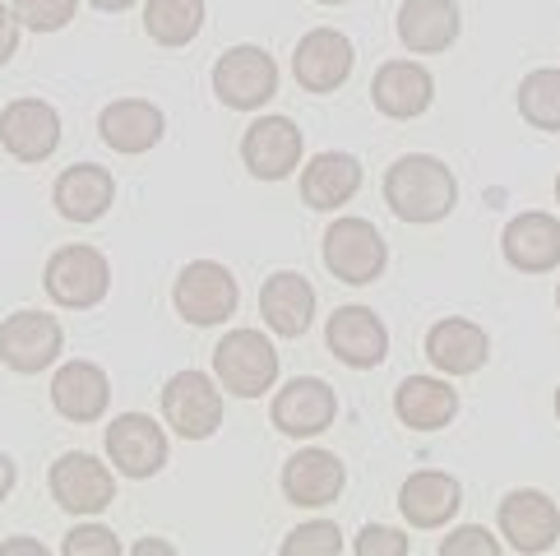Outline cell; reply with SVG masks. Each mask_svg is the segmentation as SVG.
Instances as JSON below:
<instances>
[{
    "instance_id": "1",
    "label": "cell",
    "mask_w": 560,
    "mask_h": 556,
    "mask_svg": "<svg viewBox=\"0 0 560 556\" xmlns=\"http://www.w3.org/2000/svg\"><path fill=\"white\" fill-rule=\"evenodd\" d=\"M385 205L394 209L398 223H440L458 205V176L435 153H404L385 172Z\"/></svg>"
},
{
    "instance_id": "2",
    "label": "cell",
    "mask_w": 560,
    "mask_h": 556,
    "mask_svg": "<svg viewBox=\"0 0 560 556\" xmlns=\"http://www.w3.org/2000/svg\"><path fill=\"white\" fill-rule=\"evenodd\" d=\"M213 381L232 399H259L278 381V348L259 329H228L213 348Z\"/></svg>"
},
{
    "instance_id": "3",
    "label": "cell",
    "mask_w": 560,
    "mask_h": 556,
    "mask_svg": "<svg viewBox=\"0 0 560 556\" xmlns=\"http://www.w3.org/2000/svg\"><path fill=\"white\" fill-rule=\"evenodd\" d=\"M43 288H47V297L56 306L93 311L112 292V265H107V255L97 246L74 242V246L51 251V260L43 269Z\"/></svg>"
},
{
    "instance_id": "4",
    "label": "cell",
    "mask_w": 560,
    "mask_h": 556,
    "mask_svg": "<svg viewBox=\"0 0 560 556\" xmlns=\"http://www.w3.org/2000/svg\"><path fill=\"white\" fill-rule=\"evenodd\" d=\"M172 302L176 315L195 329H209V325H223L242 306V288L228 265L218 260H190L182 274H176V288H172Z\"/></svg>"
},
{
    "instance_id": "5",
    "label": "cell",
    "mask_w": 560,
    "mask_h": 556,
    "mask_svg": "<svg viewBox=\"0 0 560 556\" xmlns=\"http://www.w3.org/2000/svg\"><path fill=\"white\" fill-rule=\"evenodd\" d=\"M389 265V242L380 236L375 223L366 218H334L329 232H325V269L338 278V283H352V288H366L375 283Z\"/></svg>"
},
{
    "instance_id": "6",
    "label": "cell",
    "mask_w": 560,
    "mask_h": 556,
    "mask_svg": "<svg viewBox=\"0 0 560 556\" xmlns=\"http://www.w3.org/2000/svg\"><path fill=\"white\" fill-rule=\"evenodd\" d=\"M163 422L186 441H209L223 427V385L205 371H176L163 385Z\"/></svg>"
},
{
    "instance_id": "7",
    "label": "cell",
    "mask_w": 560,
    "mask_h": 556,
    "mask_svg": "<svg viewBox=\"0 0 560 556\" xmlns=\"http://www.w3.org/2000/svg\"><path fill=\"white\" fill-rule=\"evenodd\" d=\"M213 93L232 112H259L278 93V66L265 47H228L213 66Z\"/></svg>"
},
{
    "instance_id": "8",
    "label": "cell",
    "mask_w": 560,
    "mask_h": 556,
    "mask_svg": "<svg viewBox=\"0 0 560 556\" xmlns=\"http://www.w3.org/2000/svg\"><path fill=\"white\" fill-rule=\"evenodd\" d=\"M500 538L518 556H542L560 543V506L537 487H514L495 510Z\"/></svg>"
},
{
    "instance_id": "9",
    "label": "cell",
    "mask_w": 560,
    "mask_h": 556,
    "mask_svg": "<svg viewBox=\"0 0 560 556\" xmlns=\"http://www.w3.org/2000/svg\"><path fill=\"white\" fill-rule=\"evenodd\" d=\"M47 487H51V501L66 514H79V520L84 514H103L116 501V473L97 454H84V450L61 454L47 473Z\"/></svg>"
},
{
    "instance_id": "10",
    "label": "cell",
    "mask_w": 560,
    "mask_h": 556,
    "mask_svg": "<svg viewBox=\"0 0 560 556\" xmlns=\"http://www.w3.org/2000/svg\"><path fill=\"white\" fill-rule=\"evenodd\" d=\"M66 348V329L47 311H14L0 325V362L19 375L47 371Z\"/></svg>"
},
{
    "instance_id": "11",
    "label": "cell",
    "mask_w": 560,
    "mask_h": 556,
    "mask_svg": "<svg viewBox=\"0 0 560 556\" xmlns=\"http://www.w3.org/2000/svg\"><path fill=\"white\" fill-rule=\"evenodd\" d=\"M107 460L121 478L144 483L167 468V431L149 413H116V422L107 427Z\"/></svg>"
},
{
    "instance_id": "12",
    "label": "cell",
    "mask_w": 560,
    "mask_h": 556,
    "mask_svg": "<svg viewBox=\"0 0 560 556\" xmlns=\"http://www.w3.org/2000/svg\"><path fill=\"white\" fill-rule=\"evenodd\" d=\"M0 144L14 163H47L61 149V112L43 97H14L0 112Z\"/></svg>"
},
{
    "instance_id": "13",
    "label": "cell",
    "mask_w": 560,
    "mask_h": 556,
    "mask_svg": "<svg viewBox=\"0 0 560 556\" xmlns=\"http://www.w3.org/2000/svg\"><path fill=\"white\" fill-rule=\"evenodd\" d=\"M302 153H306V139L288 116H259L242 135V163L259 182H288L302 167Z\"/></svg>"
},
{
    "instance_id": "14",
    "label": "cell",
    "mask_w": 560,
    "mask_h": 556,
    "mask_svg": "<svg viewBox=\"0 0 560 556\" xmlns=\"http://www.w3.org/2000/svg\"><path fill=\"white\" fill-rule=\"evenodd\" d=\"M269 417H273V427L283 431V436L306 441V436H319V431L334 427L338 394H334L329 381H319V375H296V381H288L283 390L273 394Z\"/></svg>"
},
{
    "instance_id": "15",
    "label": "cell",
    "mask_w": 560,
    "mask_h": 556,
    "mask_svg": "<svg viewBox=\"0 0 560 556\" xmlns=\"http://www.w3.org/2000/svg\"><path fill=\"white\" fill-rule=\"evenodd\" d=\"M352 66H357V51L348 43V33H338V28H311L292 51V74L302 84V93L343 89Z\"/></svg>"
},
{
    "instance_id": "16",
    "label": "cell",
    "mask_w": 560,
    "mask_h": 556,
    "mask_svg": "<svg viewBox=\"0 0 560 556\" xmlns=\"http://www.w3.org/2000/svg\"><path fill=\"white\" fill-rule=\"evenodd\" d=\"M325 344L343 367L375 371L389 357V329L371 306H338L325 325Z\"/></svg>"
},
{
    "instance_id": "17",
    "label": "cell",
    "mask_w": 560,
    "mask_h": 556,
    "mask_svg": "<svg viewBox=\"0 0 560 556\" xmlns=\"http://www.w3.org/2000/svg\"><path fill=\"white\" fill-rule=\"evenodd\" d=\"M348 487V468L334 450H296L292 460L283 464V496L302 510H319V506H334Z\"/></svg>"
},
{
    "instance_id": "18",
    "label": "cell",
    "mask_w": 560,
    "mask_h": 556,
    "mask_svg": "<svg viewBox=\"0 0 560 556\" xmlns=\"http://www.w3.org/2000/svg\"><path fill=\"white\" fill-rule=\"evenodd\" d=\"M500 251H505V265L518 274H551L560 269V218L528 209L505 223L500 236Z\"/></svg>"
},
{
    "instance_id": "19",
    "label": "cell",
    "mask_w": 560,
    "mask_h": 556,
    "mask_svg": "<svg viewBox=\"0 0 560 556\" xmlns=\"http://www.w3.org/2000/svg\"><path fill=\"white\" fill-rule=\"evenodd\" d=\"M97 130H103L107 149L126 153V158H139V153H149L153 144H163L167 116H163V107H153L149 97H116V103H107L103 116H97Z\"/></svg>"
},
{
    "instance_id": "20",
    "label": "cell",
    "mask_w": 560,
    "mask_h": 556,
    "mask_svg": "<svg viewBox=\"0 0 560 556\" xmlns=\"http://www.w3.org/2000/svg\"><path fill=\"white\" fill-rule=\"evenodd\" d=\"M51 408L61 413L66 422H79V427L97 422V417L112 408V381H107V371L97 367V362H84V357L66 362L61 371L51 375Z\"/></svg>"
},
{
    "instance_id": "21",
    "label": "cell",
    "mask_w": 560,
    "mask_h": 556,
    "mask_svg": "<svg viewBox=\"0 0 560 556\" xmlns=\"http://www.w3.org/2000/svg\"><path fill=\"white\" fill-rule=\"evenodd\" d=\"M371 103L389 121H412L435 103V79L417 61H385L371 79Z\"/></svg>"
},
{
    "instance_id": "22",
    "label": "cell",
    "mask_w": 560,
    "mask_h": 556,
    "mask_svg": "<svg viewBox=\"0 0 560 556\" xmlns=\"http://www.w3.org/2000/svg\"><path fill=\"white\" fill-rule=\"evenodd\" d=\"M427 357L440 375H477L491 357V339L477 321L464 315H445L427 329Z\"/></svg>"
},
{
    "instance_id": "23",
    "label": "cell",
    "mask_w": 560,
    "mask_h": 556,
    "mask_svg": "<svg viewBox=\"0 0 560 556\" xmlns=\"http://www.w3.org/2000/svg\"><path fill=\"white\" fill-rule=\"evenodd\" d=\"M116 200V176L112 167H97V163H74L56 176L51 186V205L66 223H97Z\"/></svg>"
},
{
    "instance_id": "24",
    "label": "cell",
    "mask_w": 560,
    "mask_h": 556,
    "mask_svg": "<svg viewBox=\"0 0 560 556\" xmlns=\"http://www.w3.org/2000/svg\"><path fill=\"white\" fill-rule=\"evenodd\" d=\"M259 315H265V325L278 334V339H302L315 321L311 278L292 274V269H278L273 278H265V288H259Z\"/></svg>"
},
{
    "instance_id": "25",
    "label": "cell",
    "mask_w": 560,
    "mask_h": 556,
    "mask_svg": "<svg viewBox=\"0 0 560 556\" xmlns=\"http://www.w3.org/2000/svg\"><path fill=\"white\" fill-rule=\"evenodd\" d=\"M458 28H464V14L454 0H404L398 5V43L412 56L450 51L458 43Z\"/></svg>"
},
{
    "instance_id": "26",
    "label": "cell",
    "mask_w": 560,
    "mask_h": 556,
    "mask_svg": "<svg viewBox=\"0 0 560 556\" xmlns=\"http://www.w3.org/2000/svg\"><path fill=\"white\" fill-rule=\"evenodd\" d=\"M458 506H464V487H458L454 473H440V468H422L398 487V510L412 529H445Z\"/></svg>"
},
{
    "instance_id": "27",
    "label": "cell",
    "mask_w": 560,
    "mask_h": 556,
    "mask_svg": "<svg viewBox=\"0 0 560 556\" xmlns=\"http://www.w3.org/2000/svg\"><path fill=\"white\" fill-rule=\"evenodd\" d=\"M357 190H362V163H357L352 153L325 149L302 167V205L315 213L343 209Z\"/></svg>"
},
{
    "instance_id": "28",
    "label": "cell",
    "mask_w": 560,
    "mask_h": 556,
    "mask_svg": "<svg viewBox=\"0 0 560 556\" xmlns=\"http://www.w3.org/2000/svg\"><path fill=\"white\" fill-rule=\"evenodd\" d=\"M394 413H398V422L412 431H440L454 422L458 390L450 381H440V375H408V381L394 390Z\"/></svg>"
},
{
    "instance_id": "29",
    "label": "cell",
    "mask_w": 560,
    "mask_h": 556,
    "mask_svg": "<svg viewBox=\"0 0 560 556\" xmlns=\"http://www.w3.org/2000/svg\"><path fill=\"white\" fill-rule=\"evenodd\" d=\"M205 28V0H144V33L158 47H186Z\"/></svg>"
},
{
    "instance_id": "30",
    "label": "cell",
    "mask_w": 560,
    "mask_h": 556,
    "mask_svg": "<svg viewBox=\"0 0 560 556\" xmlns=\"http://www.w3.org/2000/svg\"><path fill=\"white\" fill-rule=\"evenodd\" d=\"M518 112H524L528 126L560 135V70H528L524 84H518Z\"/></svg>"
},
{
    "instance_id": "31",
    "label": "cell",
    "mask_w": 560,
    "mask_h": 556,
    "mask_svg": "<svg viewBox=\"0 0 560 556\" xmlns=\"http://www.w3.org/2000/svg\"><path fill=\"white\" fill-rule=\"evenodd\" d=\"M278 552L283 556H338L343 552V533H338V524H329V520H311L302 529H292Z\"/></svg>"
},
{
    "instance_id": "32",
    "label": "cell",
    "mask_w": 560,
    "mask_h": 556,
    "mask_svg": "<svg viewBox=\"0 0 560 556\" xmlns=\"http://www.w3.org/2000/svg\"><path fill=\"white\" fill-rule=\"evenodd\" d=\"M19 24L33 28V33H61L70 28V19L79 10V0H10Z\"/></svg>"
},
{
    "instance_id": "33",
    "label": "cell",
    "mask_w": 560,
    "mask_h": 556,
    "mask_svg": "<svg viewBox=\"0 0 560 556\" xmlns=\"http://www.w3.org/2000/svg\"><path fill=\"white\" fill-rule=\"evenodd\" d=\"M500 543L495 533H487L482 524H458L450 529V538L440 543V556H500Z\"/></svg>"
},
{
    "instance_id": "34",
    "label": "cell",
    "mask_w": 560,
    "mask_h": 556,
    "mask_svg": "<svg viewBox=\"0 0 560 556\" xmlns=\"http://www.w3.org/2000/svg\"><path fill=\"white\" fill-rule=\"evenodd\" d=\"M61 552L66 556H121V543H116V533L103 524H79L66 533Z\"/></svg>"
},
{
    "instance_id": "35",
    "label": "cell",
    "mask_w": 560,
    "mask_h": 556,
    "mask_svg": "<svg viewBox=\"0 0 560 556\" xmlns=\"http://www.w3.org/2000/svg\"><path fill=\"white\" fill-rule=\"evenodd\" d=\"M352 552H357V556H408V552H412V543H408V533H404V529L366 524L362 533H357Z\"/></svg>"
},
{
    "instance_id": "36",
    "label": "cell",
    "mask_w": 560,
    "mask_h": 556,
    "mask_svg": "<svg viewBox=\"0 0 560 556\" xmlns=\"http://www.w3.org/2000/svg\"><path fill=\"white\" fill-rule=\"evenodd\" d=\"M19 14H14V5H5L0 0V66H10L14 61V51H19Z\"/></svg>"
},
{
    "instance_id": "37",
    "label": "cell",
    "mask_w": 560,
    "mask_h": 556,
    "mask_svg": "<svg viewBox=\"0 0 560 556\" xmlns=\"http://www.w3.org/2000/svg\"><path fill=\"white\" fill-rule=\"evenodd\" d=\"M0 556H47L43 543H33V538H5L0 543Z\"/></svg>"
},
{
    "instance_id": "38",
    "label": "cell",
    "mask_w": 560,
    "mask_h": 556,
    "mask_svg": "<svg viewBox=\"0 0 560 556\" xmlns=\"http://www.w3.org/2000/svg\"><path fill=\"white\" fill-rule=\"evenodd\" d=\"M14 483H19V468H14V460L5 450H0V501H5V496L14 491Z\"/></svg>"
},
{
    "instance_id": "39",
    "label": "cell",
    "mask_w": 560,
    "mask_h": 556,
    "mask_svg": "<svg viewBox=\"0 0 560 556\" xmlns=\"http://www.w3.org/2000/svg\"><path fill=\"white\" fill-rule=\"evenodd\" d=\"M135 556H176V547H172V543L149 538V543H139V547H135Z\"/></svg>"
},
{
    "instance_id": "40",
    "label": "cell",
    "mask_w": 560,
    "mask_h": 556,
    "mask_svg": "<svg viewBox=\"0 0 560 556\" xmlns=\"http://www.w3.org/2000/svg\"><path fill=\"white\" fill-rule=\"evenodd\" d=\"M93 10H103V14H121V10H130V5H139V0H89Z\"/></svg>"
},
{
    "instance_id": "41",
    "label": "cell",
    "mask_w": 560,
    "mask_h": 556,
    "mask_svg": "<svg viewBox=\"0 0 560 556\" xmlns=\"http://www.w3.org/2000/svg\"><path fill=\"white\" fill-rule=\"evenodd\" d=\"M315 5H348V0H315Z\"/></svg>"
},
{
    "instance_id": "42",
    "label": "cell",
    "mask_w": 560,
    "mask_h": 556,
    "mask_svg": "<svg viewBox=\"0 0 560 556\" xmlns=\"http://www.w3.org/2000/svg\"><path fill=\"white\" fill-rule=\"evenodd\" d=\"M556 205H560V176H556Z\"/></svg>"
},
{
    "instance_id": "43",
    "label": "cell",
    "mask_w": 560,
    "mask_h": 556,
    "mask_svg": "<svg viewBox=\"0 0 560 556\" xmlns=\"http://www.w3.org/2000/svg\"><path fill=\"white\" fill-rule=\"evenodd\" d=\"M556 417H560V390H556Z\"/></svg>"
},
{
    "instance_id": "44",
    "label": "cell",
    "mask_w": 560,
    "mask_h": 556,
    "mask_svg": "<svg viewBox=\"0 0 560 556\" xmlns=\"http://www.w3.org/2000/svg\"><path fill=\"white\" fill-rule=\"evenodd\" d=\"M556 311H560V288H556Z\"/></svg>"
}]
</instances>
